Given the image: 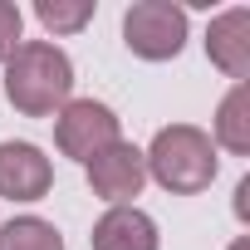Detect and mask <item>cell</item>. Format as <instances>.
<instances>
[{"label": "cell", "mask_w": 250, "mask_h": 250, "mask_svg": "<svg viewBox=\"0 0 250 250\" xmlns=\"http://www.w3.org/2000/svg\"><path fill=\"white\" fill-rule=\"evenodd\" d=\"M235 211H240V216L250 211V182H240V187H235Z\"/></svg>", "instance_id": "4fadbf2b"}, {"label": "cell", "mask_w": 250, "mask_h": 250, "mask_svg": "<svg viewBox=\"0 0 250 250\" xmlns=\"http://www.w3.org/2000/svg\"><path fill=\"white\" fill-rule=\"evenodd\" d=\"M0 250H64L59 230L40 216H20L10 226H0Z\"/></svg>", "instance_id": "30bf717a"}, {"label": "cell", "mask_w": 250, "mask_h": 250, "mask_svg": "<svg viewBox=\"0 0 250 250\" xmlns=\"http://www.w3.org/2000/svg\"><path fill=\"white\" fill-rule=\"evenodd\" d=\"M88 182H93V191L103 196V201H113V206H128L138 191H143V182H147V157L133 147V143H108L103 152H93L88 157Z\"/></svg>", "instance_id": "5b68a950"}, {"label": "cell", "mask_w": 250, "mask_h": 250, "mask_svg": "<svg viewBox=\"0 0 250 250\" xmlns=\"http://www.w3.org/2000/svg\"><path fill=\"white\" fill-rule=\"evenodd\" d=\"M69 88H74V64L64 49L44 40H30L5 59V98L25 118H49L54 108H64Z\"/></svg>", "instance_id": "6da1fadb"}, {"label": "cell", "mask_w": 250, "mask_h": 250, "mask_svg": "<svg viewBox=\"0 0 250 250\" xmlns=\"http://www.w3.org/2000/svg\"><path fill=\"white\" fill-rule=\"evenodd\" d=\"M143 157H147V172L177 196H196L216 182V143L201 128H191V123L162 128L152 152H143Z\"/></svg>", "instance_id": "7a4b0ae2"}, {"label": "cell", "mask_w": 250, "mask_h": 250, "mask_svg": "<svg viewBox=\"0 0 250 250\" xmlns=\"http://www.w3.org/2000/svg\"><path fill=\"white\" fill-rule=\"evenodd\" d=\"M216 143L230 152H250V93H245V83H235L216 113Z\"/></svg>", "instance_id": "9c48e42d"}, {"label": "cell", "mask_w": 250, "mask_h": 250, "mask_svg": "<svg viewBox=\"0 0 250 250\" xmlns=\"http://www.w3.org/2000/svg\"><path fill=\"white\" fill-rule=\"evenodd\" d=\"M35 15H40L44 30H54V35H74V30H83V25L93 20V5H88V0H40Z\"/></svg>", "instance_id": "8fae6325"}, {"label": "cell", "mask_w": 250, "mask_h": 250, "mask_svg": "<svg viewBox=\"0 0 250 250\" xmlns=\"http://www.w3.org/2000/svg\"><path fill=\"white\" fill-rule=\"evenodd\" d=\"M15 49H20V10L0 0V59H10Z\"/></svg>", "instance_id": "7c38bea8"}, {"label": "cell", "mask_w": 250, "mask_h": 250, "mask_svg": "<svg viewBox=\"0 0 250 250\" xmlns=\"http://www.w3.org/2000/svg\"><path fill=\"white\" fill-rule=\"evenodd\" d=\"M54 143L64 157H79L88 162L93 152H103L108 143H118V118L108 103H93V98H74L59 108V123H54Z\"/></svg>", "instance_id": "277c9868"}, {"label": "cell", "mask_w": 250, "mask_h": 250, "mask_svg": "<svg viewBox=\"0 0 250 250\" xmlns=\"http://www.w3.org/2000/svg\"><path fill=\"white\" fill-rule=\"evenodd\" d=\"M123 40L138 59H172L187 40V10H177L172 0H138L123 15Z\"/></svg>", "instance_id": "3957f363"}, {"label": "cell", "mask_w": 250, "mask_h": 250, "mask_svg": "<svg viewBox=\"0 0 250 250\" xmlns=\"http://www.w3.org/2000/svg\"><path fill=\"white\" fill-rule=\"evenodd\" d=\"M54 172H49V157L30 143H0V196L10 201H40L49 191Z\"/></svg>", "instance_id": "8992f818"}, {"label": "cell", "mask_w": 250, "mask_h": 250, "mask_svg": "<svg viewBox=\"0 0 250 250\" xmlns=\"http://www.w3.org/2000/svg\"><path fill=\"white\" fill-rule=\"evenodd\" d=\"M93 250H157V226L138 206H113L93 226Z\"/></svg>", "instance_id": "ba28073f"}, {"label": "cell", "mask_w": 250, "mask_h": 250, "mask_svg": "<svg viewBox=\"0 0 250 250\" xmlns=\"http://www.w3.org/2000/svg\"><path fill=\"white\" fill-rule=\"evenodd\" d=\"M206 54H211V64H221L230 79H245V74H250V10H245V5H235V10H226V15L211 20V30H206Z\"/></svg>", "instance_id": "52a82bcc"}]
</instances>
